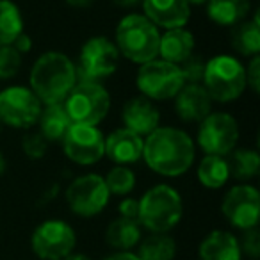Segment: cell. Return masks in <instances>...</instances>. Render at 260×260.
I'll return each mask as SVG.
<instances>
[{"mask_svg": "<svg viewBox=\"0 0 260 260\" xmlns=\"http://www.w3.org/2000/svg\"><path fill=\"white\" fill-rule=\"evenodd\" d=\"M143 159L162 177H180L194 162V143L184 130L159 126L143 145Z\"/></svg>", "mask_w": 260, "mask_h": 260, "instance_id": "cell-1", "label": "cell"}, {"mask_svg": "<svg viewBox=\"0 0 260 260\" xmlns=\"http://www.w3.org/2000/svg\"><path fill=\"white\" fill-rule=\"evenodd\" d=\"M30 91L43 105L64 102L72 87L77 84L75 64L61 52H47L34 62L29 75Z\"/></svg>", "mask_w": 260, "mask_h": 260, "instance_id": "cell-2", "label": "cell"}, {"mask_svg": "<svg viewBox=\"0 0 260 260\" xmlns=\"http://www.w3.org/2000/svg\"><path fill=\"white\" fill-rule=\"evenodd\" d=\"M160 34L143 15H128L116 27V48L128 61L145 64L159 57Z\"/></svg>", "mask_w": 260, "mask_h": 260, "instance_id": "cell-3", "label": "cell"}, {"mask_svg": "<svg viewBox=\"0 0 260 260\" xmlns=\"http://www.w3.org/2000/svg\"><path fill=\"white\" fill-rule=\"evenodd\" d=\"M184 214V205L178 191L166 184L152 187L139 200L138 221L152 234H168L178 224Z\"/></svg>", "mask_w": 260, "mask_h": 260, "instance_id": "cell-4", "label": "cell"}, {"mask_svg": "<svg viewBox=\"0 0 260 260\" xmlns=\"http://www.w3.org/2000/svg\"><path fill=\"white\" fill-rule=\"evenodd\" d=\"M203 87L210 98L219 104L237 100L246 89V70L242 62L226 54L209 59L203 75Z\"/></svg>", "mask_w": 260, "mask_h": 260, "instance_id": "cell-5", "label": "cell"}, {"mask_svg": "<svg viewBox=\"0 0 260 260\" xmlns=\"http://www.w3.org/2000/svg\"><path fill=\"white\" fill-rule=\"evenodd\" d=\"M62 104L72 123L96 126L109 114L111 94L100 82L77 80Z\"/></svg>", "mask_w": 260, "mask_h": 260, "instance_id": "cell-6", "label": "cell"}, {"mask_svg": "<svg viewBox=\"0 0 260 260\" xmlns=\"http://www.w3.org/2000/svg\"><path fill=\"white\" fill-rule=\"evenodd\" d=\"M139 91L150 100H170L177 96L184 87V77L178 64H171L162 59H153L141 64L136 77Z\"/></svg>", "mask_w": 260, "mask_h": 260, "instance_id": "cell-7", "label": "cell"}, {"mask_svg": "<svg viewBox=\"0 0 260 260\" xmlns=\"http://www.w3.org/2000/svg\"><path fill=\"white\" fill-rule=\"evenodd\" d=\"M119 52L114 41L104 36H94L84 43L79 54V64L77 70V80H89V82H100V80L111 77L118 68Z\"/></svg>", "mask_w": 260, "mask_h": 260, "instance_id": "cell-8", "label": "cell"}, {"mask_svg": "<svg viewBox=\"0 0 260 260\" xmlns=\"http://www.w3.org/2000/svg\"><path fill=\"white\" fill-rule=\"evenodd\" d=\"M239 141V123L228 112H210L200 121L198 145L205 155L226 157Z\"/></svg>", "mask_w": 260, "mask_h": 260, "instance_id": "cell-9", "label": "cell"}, {"mask_svg": "<svg viewBox=\"0 0 260 260\" xmlns=\"http://www.w3.org/2000/svg\"><path fill=\"white\" fill-rule=\"evenodd\" d=\"M43 104L30 87L13 86L0 91V121L15 128H30L40 119Z\"/></svg>", "mask_w": 260, "mask_h": 260, "instance_id": "cell-10", "label": "cell"}, {"mask_svg": "<svg viewBox=\"0 0 260 260\" xmlns=\"http://www.w3.org/2000/svg\"><path fill=\"white\" fill-rule=\"evenodd\" d=\"M111 192L100 175H82L66 189V202L73 214L80 217H94L107 207Z\"/></svg>", "mask_w": 260, "mask_h": 260, "instance_id": "cell-11", "label": "cell"}, {"mask_svg": "<svg viewBox=\"0 0 260 260\" xmlns=\"http://www.w3.org/2000/svg\"><path fill=\"white\" fill-rule=\"evenodd\" d=\"M75 242L77 235L73 228L59 219L41 223L30 239L32 251L43 260H64L68 255H72Z\"/></svg>", "mask_w": 260, "mask_h": 260, "instance_id": "cell-12", "label": "cell"}, {"mask_svg": "<svg viewBox=\"0 0 260 260\" xmlns=\"http://www.w3.org/2000/svg\"><path fill=\"white\" fill-rule=\"evenodd\" d=\"M62 146L66 157L80 166L96 164L105 155V138L93 125L72 123L62 138Z\"/></svg>", "mask_w": 260, "mask_h": 260, "instance_id": "cell-13", "label": "cell"}, {"mask_svg": "<svg viewBox=\"0 0 260 260\" xmlns=\"http://www.w3.org/2000/svg\"><path fill=\"white\" fill-rule=\"evenodd\" d=\"M223 216L232 226L248 230L258 224L260 219V194L251 185H235L224 194L221 203Z\"/></svg>", "mask_w": 260, "mask_h": 260, "instance_id": "cell-14", "label": "cell"}, {"mask_svg": "<svg viewBox=\"0 0 260 260\" xmlns=\"http://www.w3.org/2000/svg\"><path fill=\"white\" fill-rule=\"evenodd\" d=\"M212 98L203 84H184L175 96V111L185 123H200L212 112Z\"/></svg>", "mask_w": 260, "mask_h": 260, "instance_id": "cell-15", "label": "cell"}, {"mask_svg": "<svg viewBox=\"0 0 260 260\" xmlns=\"http://www.w3.org/2000/svg\"><path fill=\"white\" fill-rule=\"evenodd\" d=\"M125 128L132 130L134 134L141 136L143 139L150 136L155 128H159L160 123V112L153 105V102L146 96H136L130 98L123 105L121 112Z\"/></svg>", "mask_w": 260, "mask_h": 260, "instance_id": "cell-16", "label": "cell"}, {"mask_svg": "<svg viewBox=\"0 0 260 260\" xmlns=\"http://www.w3.org/2000/svg\"><path fill=\"white\" fill-rule=\"evenodd\" d=\"M145 16L155 27L178 29L191 18V6L187 0H141Z\"/></svg>", "mask_w": 260, "mask_h": 260, "instance_id": "cell-17", "label": "cell"}, {"mask_svg": "<svg viewBox=\"0 0 260 260\" xmlns=\"http://www.w3.org/2000/svg\"><path fill=\"white\" fill-rule=\"evenodd\" d=\"M145 139L128 128H116L105 138V155L116 164H134L143 157Z\"/></svg>", "mask_w": 260, "mask_h": 260, "instance_id": "cell-18", "label": "cell"}, {"mask_svg": "<svg viewBox=\"0 0 260 260\" xmlns=\"http://www.w3.org/2000/svg\"><path fill=\"white\" fill-rule=\"evenodd\" d=\"M241 256L239 239L224 230L210 232L198 248L200 260H241Z\"/></svg>", "mask_w": 260, "mask_h": 260, "instance_id": "cell-19", "label": "cell"}, {"mask_svg": "<svg viewBox=\"0 0 260 260\" xmlns=\"http://www.w3.org/2000/svg\"><path fill=\"white\" fill-rule=\"evenodd\" d=\"M191 54H194V36L184 27L178 29H168L160 36L159 55L162 61L171 64H182Z\"/></svg>", "mask_w": 260, "mask_h": 260, "instance_id": "cell-20", "label": "cell"}, {"mask_svg": "<svg viewBox=\"0 0 260 260\" xmlns=\"http://www.w3.org/2000/svg\"><path fill=\"white\" fill-rule=\"evenodd\" d=\"M105 242L116 251H128L141 242V224L136 219L119 216L107 226Z\"/></svg>", "mask_w": 260, "mask_h": 260, "instance_id": "cell-21", "label": "cell"}, {"mask_svg": "<svg viewBox=\"0 0 260 260\" xmlns=\"http://www.w3.org/2000/svg\"><path fill=\"white\" fill-rule=\"evenodd\" d=\"M40 134L43 136L47 141H62L64 134L68 132V128L72 126V119L66 114L64 104L59 102V104H50L45 105L41 109L40 114Z\"/></svg>", "mask_w": 260, "mask_h": 260, "instance_id": "cell-22", "label": "cell"}, {"mask_svg": "<svg viewBox=\"0 0 260 260\" xmlns=\"http://www.w3.org/2000/svg\"><path fill=\"white\" fill-rule=\"evenodd\" d=\"M249 0H207V15L214 23L234 27L249 13Z\"/></svg>", "mask_w": 260, "mask_h": 260, "instance_id": "cell-23", "label": "cell"}, {"mask_svg": "<svg viewBox=\"0 0 260 260\" xmlns=\"http://www.w3.org/2000/svg\"><path fill=\"white\" fill-rule=\"evenodd\" d=\"M260 11L255 13L253 20L249 22H241L232 30V47L235 52L246 57L258 55L260 52V22H258Z\"/></svg>", "mask_w": 260, "mask_h": 260, "instance_id": "cell-24", "label": "cell"}, {"mask_svg": "<svg viewBox=\"0 0 260 260\" xmlns=\"http://www.w3.org/2000/svg\"><path fill=\"white\" fill-rule=\"evenodd\" d=\"M230 178V164L224 157L205 155L198 166V180L207 189H219Z\"/></svg>", "mask_w": 260, "mask_h": 260, "instance_id": "cell-25", "label": "cell"}, {"mask_svg": "<svg viewBox=\"0 0 260 260\" xmlns=\"http://www.w3.org/2000/svg\"><path fill=\"white\" fill-rule=\"evenodd\" d=\"M177 255V242L166 234H152L139 244V260H173Z\"/></svg>", "mask_w": 260, "mask_h": 260, "instance_id": "cell-26", "label": "cell"}, {"mask_svg": "<svg viewBox=\"0 0 260 260\" xmlns=\"http://www.w3.org/2000/svg\"><path fill=\"white\" fill-rule=\"evenodd\" d=\"M23 32V18L11 0H0V47L11 45Z\"/></svg>", "mask_w": 260, "mask_h": 260, "instance_id": "cell-27", "label": "cell"}, {"mask_svg": "<svg viewBox=\"0 0 260 260\" xmlns=\"http://www.w3.org/2000/svg\"><path fill=\"white\" fill-rule=\"evenodd\" d=\"M230 175L237 180H251L260 171V155L255 150H234L232 152Z\"/></svg>", "mask_w": 260, "mask_h": 260, "instance_id": "cell-28", "label": "cell"}, {"mask_svg": "<svg viewBox=\"0 0 260 260\" xmlns=\"http://www.w3.org/2000/svg\"><path fill=\"white\" fill-rule=\"evenodd\" d=\"M104 180L109 192L114 196H125L136 187V175L128 168H123V166L112 168Z\"/></svg>", "mask_w": 260, "mask_h": 260, "instance_id": "cell-29", "label": "cell"}, {"mask_svg": "<svg viewBox=\"0 0 260 260\" xmlns=\"http://www.w3.org/2000/svg\"><path fill=\"white\" fill-rule=\"evenodd\" d=\"M22 68V54L11 47L2 45L0 47V80H9Z\"/></svg>", "mask_w": 260, "mask_h": 260, "instance_id": "cell-30", "label": "cell"}, {"mask_svg": "<svg viewBox=\"0 0 260 260\" xmlns=\"http://www.w3.org/2000/svg\"><path fill=\"white\" fill-rule=\"evenodd\" d=\"M205 66L207 61L202 55L191 54L182 64H178V68H180L185 84H202L203 75H205Z\"/></svg>", "mask_w": 260, "mask_h": 260, "instance_id": "cell-31", "label": "cell"}, {"mask_svg": "<svg viewBox=\"0 0 260 260\" xmlns=\"http://www.w3.org/2000/svg\"><path fill=\"white\" fill-rule=\"evenodd\" d=\"M22 148H23V153H25L29 159L38 160V159H43L45 153H47L48 141L40 132H29V134L23 138Z\"/></svg>", "mask_w": 260, "mask_h": 260, "instance_id": "cell-32", "label": "cell"}, {"mask_svg": "<svg viewBox=\"0 0 260 260\" xmlns=\"http://www.w3.org/2000/svg\"><path fill=\"white\" fill-rule=\"evenodd\" d=\"M241 241H239V248H241V255H246L251 260L260 258V232L258 226L248 228V230H242Z\"/></svg>", "mask_w": 260, "mask_h": 260, "instance_id": "cell-33", "label": "cell"}, {"mask_svg": "<svg viewBox=\"0 0 260 260\" xmlns=\"http://www.w3.org/2000/svg\"><path fill=\"white\" fill-rule=\"evenodd\" d=\"M244 70H246V86H248L253 93H258V89H260V57L258 55H253L248 68H244Z\"/></svg>", "mask_w": 260, "mask_h": 260, "instance_id": "cell-34", "label": "cell"}, {"mask_svg": "<svg viewBox=\"0 0 260 260\" xmlns=\"http://www.w3.org/2000/svg\"><path fill=\"white\" fill-rule=\"evenodd\" d=\"M118 210H119V216H121V217L138 221V216H139V200L125 198L121 203H119Z\"/></svg>", "mask_w": 260, "mask_h": 260, "instance_id": "cell-35", "label": "cell"}, {"mask_svg": "<svg viewBox=\"0 0 260 260\" xmlns=\"http://www.w3.org/2000/svg\"><path fill=\"white\" fill-rule=\"evenodd\" d=\"M11 47L15 48V50H18L20 54H27V52H30V48H32V40H30L25 32H22L15 41H13Z\"/></svg>", "mask_w": 260, "mask_h": 260, "instance_id": "cell-36", "label": "cell"}, {"mask_svg": "<svg viewBox=\"0 0 260 260\" xmlns=\"http://www.w3.org/2000/svg\"><path fill=\"white\" fill-rule=\"evenodd\" d=\"M105 260H139V258H138V255H134V253H130V251H116L114 255H111Z\"/></svg>", "mask_w": 260, "mask_h": 260, "instance_id": "cell-37", "label": "cell"}, {"mask_svg": "<svg viewBox=\"0 0 260 260\" xmlns=\"http://www.w3.org/2000/svg\"><path fill=\"white\" fill-rule=\"evenodd\" d=\"M111 2L118 8H134V6L141 4V0H111Z\"/></svg>", "mask_w": 260, "mask_h": 260, "instance_id": "cell-38", "label": "cell"}, {"mask_svg": "<svg viewBox=\"0 0 260 260\" xmlns=\"http://www.w3.org/2000/svg\"><path fill=\"white\" fill-rule=\"evenodd\" d=\"M66 4L72 6V8H86V6H89L93 0H64Z\"/></svg>", "mask_w": 260, "mask_h": 260, "instance_id": "cell-39", "label": "cell"}, {"mask_svg": "<svg viewBox=\"0 0 260 260\" xmlns=\"http://www.w3.org/2000/svg\"><path fill=\"white\" fill-rule=\"evenodd\" d=\"M6 170H8V160H6V157L0 153V177L6 173Z\"/></svg>", "mask_w": 260, "mask_h": 260, "instance_id": "cell-40", "label": "cell"}, {"mask_svg": "<svg viewBox=\"0 0 260 260\" xmlns=\"http://www.w3.org/2000/svg\"><path fill=\"white\" fill-rule=\"evenodd\" d=\"M64 260H91V258H89V256H86V255H73V253H72V255H68Z\"/></svg>", "mask_w": 260, "mask_h": 260, "instance_id": "cell-41", "label": "cell"}, {"mask_svg": "<svg viewBox=\"0 0 260 260\" xmlns=\"http://www.w3.org/2000/svg\"><path fill=\"white\" fill-rule=\"evenodd\" d=\"M189 6H202V4H207V0H187Z\"/></svg>", "mask_w": 260, "mask_h": 260, "instance_id": "cell-42", "label": "cell"}, {"mask_svg": "<svg viewBox=\"0 0 260 260\" xmlns=\"http://www.w3.org/2000/svg\"><path fill=\"white\" fill-rule=\"evenodd\" d=\"M0 130H2V121H0Z\"/></svg>", "mask_w": 260, "mask_h": 260, "instance_id": "cell-43", "label": "cell"}]
</instances>
